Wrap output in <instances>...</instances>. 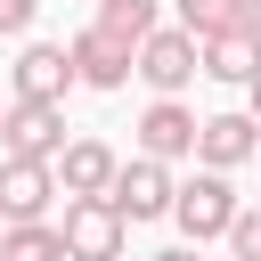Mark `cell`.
I'll list each match as a JSON object with an SVG mask.
<instances>
[{"label":"cell","mask_w":261,"mask_h":261,"mask_svg":"<svg viewBox=\"0 0 261 261\" xmlns=\"http://www.w3.org/2000/svg\"><path fill=\"white\" fill-rule=\"evenodd\" d=\"M155 24H163V8H155V0H98V33H114L122 49H139Z\"/></svg>","instance_id":"14"},{"label":"cell","mask_w":261,"mask_h":261,"mask_svg":"<svg viewBox=\"0 0 261 261\" xmlns=\"http://www.w3.org/2000/svg\"><path fill=\"white\" fill-rule=\"evenodd\" d=\"M8 90H16V98H33V106H65V90H82V82H73L65 41H24V49H16V65H8Z\"/></svg>","instance_id":"5"},{"label":"cell","mask_w":261,"mask_h":261,"mask_svg":"<svg viewBox=\"0 0 261 261\" xmlns=\"http://www.w3.org/2000/svg\"><path fill=\"white\" fill-rule=\"evenodd\" d=\"M0 114H8V106H0Z\"/></svg>","instance_id":"21"},{"label":"cell","mask_w":261,"mask_h":261,"mask_svg":"<svg viewBox=\"0 0 261 261\" xmlns=\"http://www.w3.org/2000/svg\"><path fill=\"white\" fill-rule=\"evenodd\" d=\"M196 57H204V73H212V82H237V90L261 73V41H253V33H237V24H228V33H212V41H196Z\"/></svg>","instance_id":"12"},{"label":"cell","mask_w":261,"mask_h":261,"mask_svg":"<svg viewBox=\"0 0 261 261\" xmlns=\"http://www.w3.org/2000/svg\"><path fill=\"white\" fill-rule=\"evenodd\" d=\"M0 228H8V220H0Z\"/></svg>","instance_id":"22"},{"label":"cell","mask_w":261,"mask_h":261,"mask_svg":"<svg viewBox=\"0 0 261 261\" xmlns=\"http://www.w3.org/2000/svg\"><path fill=\"white\" fill-rule=\"evenodd\" d=\"M245 114H253V122H261V73H253V82H245Z\"/></svg>","instance_id":"19"},{"label":"cell","mask_w":261,"mask_h":261,"mask_svg":"<svg viewBox=\"0 0 261 261\" xmlns=\"http://www.w3.org/2000/svg\"><path fill=\"white\" fill-rule=\"evenodd\" d=\"M0 261H65L57 220H8L0 228Z\"/></svg>","instance_id":"13"},{"label":"cell","mask_w":261,"mask_h":261,"mask_svg":"<svg viewBox=\"0 0 261 261\" xmlns=\"http://www.w3.org/2000/svg\"><path fill=\"white\" fill-rule=\"evenodd\" d=\"M49 171H57V196H106L114 171H122V155H114L106 139H65Z\"/></svg>","instance_id":"8"},{"label":"cell","mask_w":261,"mask_h":261,"mask_svg":"<svg viewBox=\"0 0 261 261\" xmlns=\"http://www.w3.org/2000/svg\"><path fill=\"white\" fill-rule=\"evenodd\" d=\"M57 147H65V106H33V98H16V106L0 114V155L57 163Z\"/></svg>","instance_id":"6"},{"label":"cell","mask_w":261,"mask_h":261,"mask_svg":"<svg viewBox=\"0 0 261 261\" xmlns=\"http://www.w3.org/2000/svg\"><path fill=\"white\" fill-rule=\"evenodd\" d=\"M253 147H261L253 114H204L196 122V163L204 171H237V163H253Z\"/></svg>","instance_id":"10"},{"label":"cell","mask_w":261,"mask_h":261,"mask_svg":"<svg viewBox=\"0 0 261 261\" xmlns=\"http://www.w3.org/2000/svg\"><path fill=\"white\" fill-rule=\"evenodd\" d=\"M130 73H139L155 98H179V90L204 73V57H196V33H179V24H155V33L130 49Z\"/></svg>","instance_id":"2"},{"label":"cell","mask_w":261,"mask_h":261,"mask_svg":"<svg viewBox=\"0 0 261 261\" xmlns=\"http://www.w3.org/2000/svg\"><path fill=\"white\" fill-rule=\"evenodd\" d=\"M65 57H73V82H82V90H122V82H130V49H122L114 33H98V24H82V33L65 41Z\"/></svg>","instance_id":"9"},{"label":"cell","mask_w":261,"mask_h":261,"mask_svg":"<svg viewBox=\"0 0 261 261\" xmlns=\"http://www.w3.org/2000/svg\"><path fill=\"white\" fill-rule=\"evenodd\" d=\"M57 204V171L33 155H0V220H49Z\"/></svg>","instance_id":"7"},{"label":"cell","mask_w":261,"mask_h":261,"mask_svg":"<svg viewBox=\"0 0 261 261\" xmlns=\"http://www.w3.org/2000/svg\"><path fill=\"white\" fill-rule=\"evenodd\" d=\"M147 261H196V245H163V253H147Z\"/></svg>","instance_id":"20"},{"label":"cell","mask_w":261,"mask_h":261,"mask_svg":"<svg viewBox=\"0 0 261 261\" xmlns=\"http://www.w3.org/2000/svg\"><path fill=\"white\" fill-rule=\"evenodd\" d=\"M228 24H237V0H179V33L212 41V33H228Z\"/></svg>","instance_id":"15"},{"label":"cell","mask_w":261,"mask_h":261,"mask_svg":"<svg viewBox=\"0 0 261 261\" xmlns=\"http://www.w3.org/2000/svg\"><path fill=\"white\" fill-rule=\"evenodd\" d=\"M171 196H179V179H171V163H155V155H130L122 171H114V188H106V204L139 228V220H171Z\"/></svg>","instance_id":"4"},{"label":"cell","mask_w":261,"mask_h":261,"mask_svg":"<svg viewBox=\"0 0 261 261\" xmlns=\"http://www.w3.org/2000/svg\"><path fill=\"white\" fill-rule=\"evenodd\" d=\"M237 33H253V41H261V0H237Z\"/></svg>","instance_id":"18"},{"label":"cell","mask_w":261,"mask_h":261,"mask_svg":"<svg viewBox=\"0 0 261 261\" xmlns=\"http://www.w3.org/2000/svg\"><path fill=\"white\" fill-rule=\"evenodd\" d=\"M57 237H65V261H122V253H130V220H122L106 196H65Z\"/></svg>","instance_id":"1"},{"label":"cell","mask_w":261,"mask_h":261,"mask_svg":"<svg viewBox=\"0 0 261 261\" xmlns=\"http://www.w3.org/2000/svg\"><path fill=\"white\" fill-rule=\"evenodd\" d=\"M228 253H237V261H261V204H237V220H228Z\"/></svg>","instance_id":"16"},{"label":"cell","mask_w":261,"mask_h":261,"mask_svg":"<svg viewBox=\"0 0 261 261\" xmlns=\"http://www.w3.org/2000/svg\"><path fill=\"white\" fill-rule=\"evenodd\" d=\"M171 220H179V237H188V245L228 237V220H237V188H228V171H196V179H179Z\"/></svg>","instance_id":"3"},{"label":"cell","mask_w":261,"mask_h":261,"mask_svg":"<svg viewBox=\"0 0 261 261\" xmlns=\"http://www.w3.org/2000/svg\"><path fill=\"white\" fill-rule=\"evenodd\" d=\"M33 16H41V0H0V41H24Z\"/></svg>","instance_id":"17"},{"label":"cell","mask_w":261,"mask_h":261,"mask_svg":"<svg viewBox=\"0 0 261 261\" xmlns=\"http://www.w3.org/2000/svg\"><path fill=\"white\" fill-rule=\"evenodd\" d=\"M139 155H155V163H188V155H196V114H188L179 98H155V106L139 114Z\"/></svg>","instance_id":"11"}]
</instances>
